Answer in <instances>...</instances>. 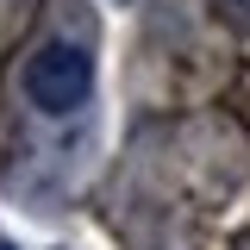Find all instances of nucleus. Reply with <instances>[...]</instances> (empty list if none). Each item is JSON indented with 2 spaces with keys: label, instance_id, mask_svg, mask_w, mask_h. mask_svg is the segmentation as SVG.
<instances>
[{
  "label": "nucleus",
  "instance_id": "f257e3e1",
  "mask_svg": "<svg viewBox=\"0 0 250 250\" xmlns=\"http://www.w3.org/2000/svg\"><path fill=\"white\" fill-rule=\"evenodd\" d=\"M88 94H94V57L82 44H62L57 38V44H44V50L25 62V100L38 113L62 119V113L88 106Z\"/></svg>",
  "mask_w": 250,
  "mask_h": 250
},
{
  "label": "nucleus",
  "instance_id": "f03ea898",
  "mask_svg": "<svg viewBox=\"0 0 250 250\" xmlns=\"http://www.w3.org/2000/svg\"><path fill=\"white\" fill-rule=\"evenodd\" d=\"M0 250H19V244H6V238H0Z\"/></svg>",
  "mask_w": 250,
  "mask_h": 250
}]
</instances>
